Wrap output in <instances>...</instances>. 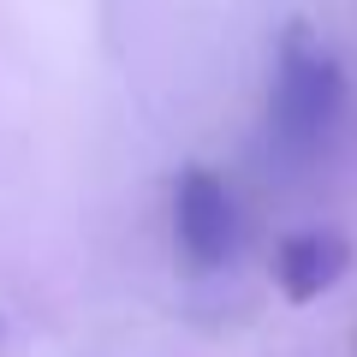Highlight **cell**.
I'll list each match as a JSON object with an SVG mask.
<instances>
[{
	"label": "cell",
	"instance_id": "obj_1",
	"mask_svg": "<svg viewBox=\"0 0 357 357\" xmlns=\"http://www.w3.org/2000/svg\"><path fill=\"white\" fill-rule=\"evenodd\" d=\"M345 107V72L333 48H321L304 24H292L274 54V84H268V137L292 155H310L328 143Z\"/></svg>",
	"mask_w": 357,
	"mask_h": 357
},
{
	"label": "cell",
	"instance_id": "obj_2",
	"mask_svg": "<svg viewBox=\"0 0 357 357\" xmlns=\"http://www.w3.org/2000/svg\"><path fill=\"white\" fill-rule=\"evenodd\" d=\"M173 232H178V250L191 256L197 268H215L232 256V244H238V208H232V191L215 167H185L178 173Z\"/></svg>",
	"mask_w": 357,
	"mask_h": 357
},
{
	"label": "cell",
	"instance_id": "obj_3",
	"mask_svg": "<svg viewBox=\"0 0 357 357\" xmlns=\"http://www.w3.org/2000/svg\"><path fill=\"white\" fill-rule=\"evenodd\" d=\"M345 268H351V238L333 227H304L280 238V250H274V280L292 304H316L321 292H333L345 280Z\"/></svg>",
	"mask_w": 357,
	"mask_h": 357
}]
</instances>
